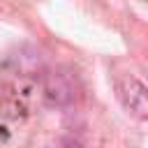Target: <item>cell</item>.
<instances>
[{
    "label": "cell",
    "mask_w": 148,
    "mask_h": 148,
    "mask_svg": "<svg viewBox=\"0 0 148 148\" xmlns=\"http://www.w3.org/2000/svg\"><path fill=\"white\" fill-rule=\"evenodd\" d=\"M42 97L49 104H67L74 99V83L69 79V74H60V72H51L44 76L42 81Z\"/></svg>",
    "instance_id": "cell-2"
},
{
    "label": "cell",
    "mask_w": 148,
    "mask_h": 148,
    "mask_svg": "<svg viewBox=\"0 0 148 148\" xmlns=\"http://www.w3.org/2000/svg\"><path fill=\"white\" fill-rule=\"evenodd\" d=\"M116 97L130 116L139 120L148 118V88L134 76H125L116 83Z\"/></svg>",
    "instance_id": "cell-1"
}]
</instances>
